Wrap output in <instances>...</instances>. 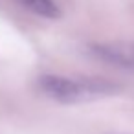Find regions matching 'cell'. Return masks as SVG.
I'll return each mask as SVG.
<instances>
[{
	"mask_svg": "<svg viewBox=\"0 0 134 134\" xmlns=\"http://www.w3.org/2000/svg\"><path fill=\"white\" fill-rule=\"evenodd\" d=\"M39 90L59 103H83L112 94V85L105 81L74 79L63 75H42L39 79Z\"/></svg>",
	"mask_w": 134,
	"mask_h": 134,
	"instance_id": "cell-1",
	"label": "cell"
},
{
	"mask_svg": "<svg viewBox=\"0 0 134 134\" xmlns=\"http://www.w3.org/2000/svg\"><path fill=\"white\" fill-rule=\"evenodd\" d=\"M94 53L116 66L134 70V42H112V44H97L92 48Z\"/></svg>",
	"mask_w": 134,
	"mask_h": 134,
	"instance_id": "cell-2",
	"label": "cell"
},
{
	"mask_svg": "<svg viewBox=\"0 0 134 134\" xmlns=\"http://www.w3.org/2000/svg\"><path fill=\"white\" fill-rule=\"evenodd\" d=\"M17 2L24 9H28L39 17H44V19H57L61 15L59 6L53 0H17Z\"/></svg>",
	"mask_w": 134,
	"mask_h": 134,
	"instance_id": "cell-3",
	"label": "cell"
}]
</instances>
